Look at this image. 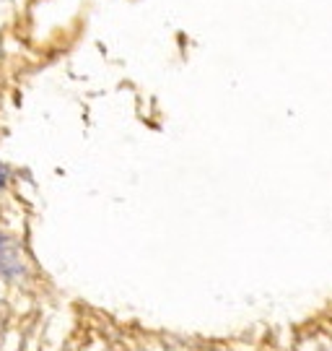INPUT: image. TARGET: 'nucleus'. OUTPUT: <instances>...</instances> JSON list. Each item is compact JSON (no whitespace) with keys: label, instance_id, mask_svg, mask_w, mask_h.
<instances>
[{"label":"nucleus","instance_id":"f03ea898","mask_svg":"<svg viewBox=\"0 0 332 351\" xmlns=\"http://www.w3.org/2000/svg\"><path fill=\"white\" fill-rule=\"evenodd\" d=\"M3 182H5V169L0 167V185H3Z\"/></svg>","mask_w":332,"mask_h":351},{"label":"nucleus","instance_id":"f257e3e1","mask_svg":"<svg viewBox=\"0 0 332 351\" xmlns=\"http://www.w3.org/2000/svg\"><path fill=\"white\" fill-rule=\"evenodd\" d=\"M21 268H24V263H21V255L16 250V245L0 234V274H18Z\"/></svg>","mask_w":332,"mask_h":351}]
</instances>
